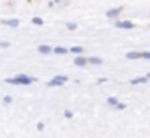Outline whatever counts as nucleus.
<instances>
[{
  "instance_id": "obj_5",
  "label": "nucleus",
  "mask_w": 150,
  "mask_h": 138,
  "mask_svg": "<svg viewBox=\"0 0 150 138\" xmlns=\"http://www.w3.org/2000/svg\"><path fill=\"white\" fill-rule=\"evenodd\" d=\"M67 4H69V0H55V2H53L55 7H65Z\"/></svg>"
},
{
  "instance_id": "obj_16",
  "label": "nucleus",
  "mask_w": 150,
  "mask_h": 138,
  "mask_svg": "<svg viewBox=\"0 0 150 138\" xmlns=\"http://www.w3.org/2000/svg\"><path fill=\"white\" fill-rule=\"evenodd\" d=\"M141 58H150V53H148V51H143V53H141Z\"/></svg>"
},
{
  "instance_id": "obj_4",
  "label": "nucleus",
  "mask_w": 150,
  "mask_h": 138,
  "mask_svg": "<svg viewBox=\"0 0 150 138\" xmlns=\"http://www.w3.org/2000/svg\"><path fill=\"white\" fill-rule=\"evenodd\" d=\"M117 27H120V28H134L136 25L131 23V21H117Z\"/></svg>"
},
{
  "instance_id": "obj_12",
  "label": "nucleus",
  "mask_w": 150,
  "mask_h": 138,
  "mask_svg": "<svg viewBox=\"0 0 150 138\" xmlns=\"http://www.w3.org/2000/svg\"><path fill=\"white\" fill-rule=\"evenodd\" d=\"M6 25H11V27H18V20H11V21H4Z\"/></svg>"
},
{
  "instance_id": "obj_3",
  "label": "nucleus",
  "mask_w": 150,
  "mask_h": 138,
  "mask_svg": "<svg viewBox=\"0 0 150 138\" xmlns=\"http://www.w3.org/2000/svg\"><path fill=\"white\" fill-rule=\"evenodd\" d=\"M122 11H124V7H117V9H111V11H108V13H106V18H118V16L122 14Z\"/></svg>"
},
{
  "instance_id": "obj_7",
  "label": "nucleus",
  "mask_w": 150,
  "mask_h": 138,
  "mask_svg": "<svg viewBox=\"0 0 150 138\" xmlns=\"http://www.w3.org/2000/svg\"><path fill=\"white\" fill-rule=\"evenodd\" d=\"M74 64H76V65H85V64H87V58H83V57H78L76 60H74Z\"/></svg>"
},
{
  "instance_id": "obj_6",
  "label": "nucleus",
  "mask_w": 150,
  "mask_h": 138,
  "mask_svg": "<svg viewBox=\"0 0 150 138\" xmlns=\"http://www.w3.org/2000/svg\"><path fill=\"white\" fill-rule=\"evenodd\" d=\"M39 53H51V46H48V44L39 46Z\"/></svg>"
},
{
  "instance_id": "obj_9",
  "label": "nucleus",
  "mask_w": 150,
  "mask_h": 138,
  "mask_svg": "<svg viewBox=\"0 0 150 138\" xmlns=\"http://www.w3.org/2000/svg\"><path fill=\"white\" fill-rule=\"evenodd\" d=\"M141 57V53H138V51H132V53H127V58H139Z\"/></svg>"
},
{
  "instance_id": "obj_1",
  "label": "nucleus",
  "mask_w": 150,
  "mask_h": 138,
  "mask_svg": "<svg viewBox=\"0 0 150 138\" xmlns=\"http://www.w3.org/2000/svg\"><path fill=\"white\" fill-rule=\"evenodd\" d=\"M9 83H25V85H28V83H32L34 82V78H27V76H18V78H13V80H7Z\"/></svg>"
},
{
  "instance_id": "obj_11",
  "label": "nucleus",
  "mask_w": 150,
  "mask_h": 138,
  "mask_svg": "<svg viewBox=\"0 0 150 138\" xmlns=\"http://www.w3.org/2000/svg\"><path fill=\"white\" fill-rule=\"evenodd\" d=\"M131 83H132V85H136V83H146V78H136V80H132Z\"/></svg>"
},
{
  "instance_id": "obj_2",
  "label": "nucleus",
  "mask_w": 150,
  "mask_h": 138,
  "mask_svg": "<svg viewBox=\"0 0 150 138\" xmlns=\"http://www.w3.org/2000/svg\"><path fill=\"white\" fill-rule=\"evenodd\" d=\"M65 82H67V76H55L48 85H50V87H57V85H62V83H65Z\"/></svg>"
},
{
  "instance_id": "obj_13",
  "label": "nucleus",
  "mask_w": 150,
  "mask_h": 138,
  "mask_svg": "<svg viewBox=\"0 0 150 138\" xmlns=\"http://www.w3.org/2000/svg\"><path fill=\"white\" fill-rule=\"evenodd\" d=\"M72 51H74V53H81V51H83V48H81V46H74V48H72Z\"/></svg>"
},
{
  "instance_id": "obj_10",
  "label": "nucleus",
  "mask_w": 150,
  "mask_h": 138,
  "mask_svg": "<svg viewBox=\"0 0 150 138\" xmlns=\"http://www.w3.org/2000/svg\"><path fill=\"white\" fill-rule=\"evenodd\" d=\"M87 62H88V64H103L101 58H94V57H92V58H87Z\"/></svg>"
},
{
  "instance_id": "obj_15",
  "label": "nucleus",
  "mask_w": 150,
  "mask_h": 138,
  "mask_svg": "<svg viewBox=\"0 0 150 138\" xmlns=\"http://www.w3.org/2000/svg\"><path fill=\"white\" fill-rule=\"evenodd\" d=\"M32 21H34V23H35V25H42V20H39V18H34V20H32Z\"/></svg>"
},
{
  "instance_id": "obj_14",
  "label": "nucleus",
  "mask_w": 150,
  "mask_h": 138,
  "mask_svg": "<svg viewBox=\"0 0 150 138\" xmlns=\"http://www.w3.org/2000/svg\"><path fill=\"white\" fill-rule=\"evenodd\" d=\"M108 105L115 106V105H117V99H115V97H110V99H108Z\"/></svg>"
},
{
  "instance_id": "obj_8",
  "label": "nucleus",
  "mask_w": 150,
  "mask_h": 138,
  "mask_svg": "<svg viewBox=\"0 0 150 138\" xmlns=\"http://www.w3.org/2000/svg\"><path fill=\"white\" fill-rule=\"evenodd\" d=\"M53 51H55V53H58V55H64V53H67L69 50H67V48H62V46H58V48H55Z\"/></svg>"
}]
</instances>
